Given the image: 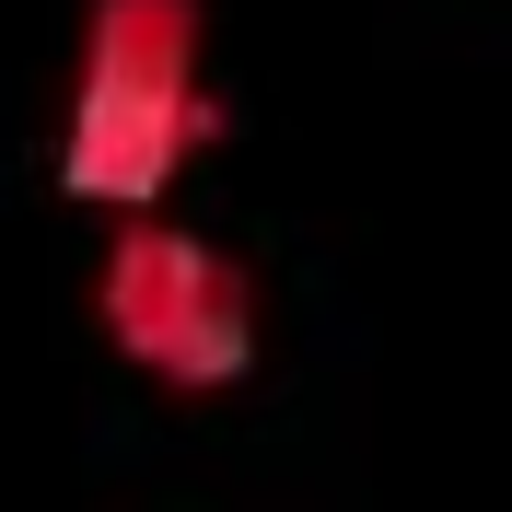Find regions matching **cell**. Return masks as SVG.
Masks as SVG:
<instances>
[{
    "label": "cell",
    "instance_id": "1",
    "mask_svg": "<svg viewBox=\"0 0 512 512\" xmlns=\"http://www.w3.org/2000/svg\"><path fill=\"white\" fill-rule=\"evenodd\" d=\"M222 140L210 94V12L198 0H94L82 70L59 117V198L82 210H163V187Z\"/></svg>",
    "mask_w": 512,
    "mask_h": 512
},
{
    "label": "cell",
    "instance_id": "2",
    "mask_svg": "<svg viewBox=\"0 0 512 512\" xmlns=\"http://www.w3.org/2000/svg\"><path fill=\"white\" fill-rule=\"evenodd\" d=\"M94 315H105L128 373L175 384V396H222V384L256 373V280L210 233H175L152 210H128V233L105 245Z\"/></svg>",
    "mask_w": 512,
    "mask_h": 512
}]
</instances>
